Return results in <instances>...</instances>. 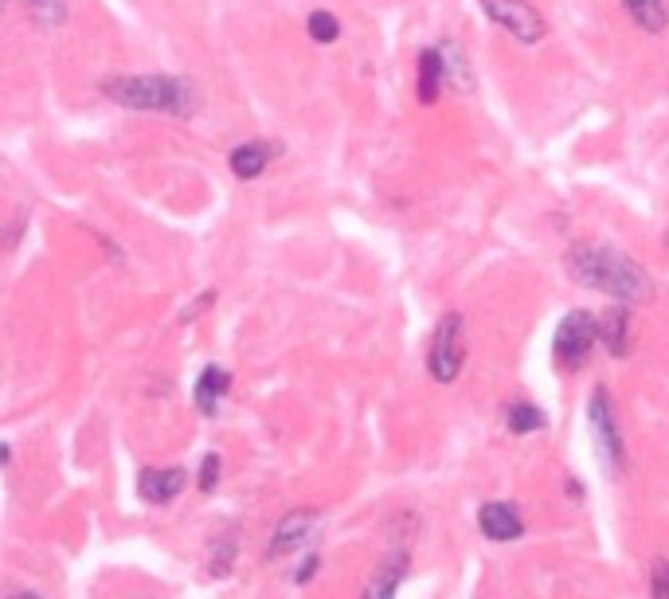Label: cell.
<instances>
[{
    "mask_svg": "<svg viewBox=\"0 0 669 599\" xmlns=\"http://www.w3.org/2000/svg\"><path fill=\"white\" fill-rule=\"evenodd\" d=\"M482 12L490 16L497 28H505L517 44H540L548 24L529 0H482Z\"/></svg>",
    "mask_w": 669,
    "mask_h": 599,
    "instance_id": "5",
    "label": "cell"
},
{
    "mask_svg": "<svg viewBox=\"0 0 669 599\" xmlns=\"http://www.w3.org/2000/svg\"><path fill=\"white\" fill-rule=\"evenodd\" d=\"M599 337H603V345H607L611 357H626L630 353V310L626 306H611L599 318Z\"/></svg>",
    "mask_w": 669,
    "mask_h": 599,
    "instance_id": "11",
    "label": "cell"
},
{
    "mask_svg": "<svg viewBox=\"0 0 669 599\" xmlns=\"http://www.w3.org/2000/svg\"><path fill=\"white\" fill-rule=\"evenodd\" d=\"M544 427V412L533 408V404H517V408H509V431H517V435H529V431H540Z\"/></svg>",
    "mask_w": 669,
    "mask_h": 599,
    "instance_id": "19",
    "label": "cell"
},
{
    "mask_svg": "<svg viewBox=\"0 0 669 599\" xmlns=\"http://www.w3.org/2000/svg\"><path fill=\"white\" fill-rule=\"evenodd\" d=\"M666 247H669V235H666Z\"/></svg>",
    "mask_w": 669,
    "mask_h": 599,
    "instance_id": "25",
    "label": "cell"
},
{
    "mask_svg": "<svg viewBox=\"0 0 669 599\" xmlns=\"http://www.w3.org/2000/svg\"><path fill=\"white\" fill-rule=\"evenodd\" d=\"M180 490H184V470H177V466L141 474V498L145 502H173Z\"/></svg>",
    "mask_w": 669,
    "mask_h": 599,
    "instance_id": "12",
    "label": "cell"
},
{
    "mask_svg": "<svg viewBox=\"0 0 669 599\" xmlns=\"http://www.w3.org/2000/svg\"><path fill=\"white\" fill-rule=\"evenodd\" d=\"M4 8H8V0H0V12H4Z\"/></svg>",
    "mask_w": 669,
    "mask_h": 599,
    "instance_id": "24",
    "label": "cell"
},
{
    "mask_svg": "<svg viewBox=\"0 0 669 599\" xmlns=\"http://www.w3.org/2000/svg\"><path fill=\"white\" fill-rule=\"evenodd\" d=\"M650 592H654V599H669V564H666V560H658V564H654Z\"/></svg>",
    "mask_w": 669,
    "mask_h": 599,
    "instance_id": "21",
    "label": "cell"
},
{
    "mask_svg": "<svg viewBox=\"0 0 669 599\" xmlns=\"http://www.w3.org/2000/svg\"><path fill=\"white\" fill-rule=\"evenodd\" d=\"M568 275L580 286L615 294L619 302H650L654 298V282L650 275L623 255L619 247H603V243H580L568 251Z\"/></svg>",
    "mask_w": 669,
    "mask_h": 599,
    "instance_id": "1",
    "label": "cell"
},
{
    "mask_svg": "<svg viewBox=\"0 0 669 599\" xmlns=\"http://www.w3.org/2000/svg\"><path fill=\"white\" fill-rule=\"evenodd\" d=\"M623 8L630 12V20L646 32H666L669 24V0H623Z\"/></svg>",
    "mask_w": 669,
    "mask_h": 599,
    "instance_id": "15",
    "label": "cell"
},
{
    "mask_svg": "<svg viewBox=\"0 0 669 599\" xmlns=\"http://www.w3.org/2000/svg\"><path fill=\"white\" fill-rule=\"evenodd\" d=\"M317 533V513L313 509H294L282 517V525L274 529V541H270V556H286L302 545H310V537Z\"/></svg>",
    "mask_w": 669,
    "mask_h": 599,
    "instance_id": "7",
    "label": "cell"
},
{
    "mask_svg": "<svg viewBox=\"0 0 669 599\" xmlns=\"http://www.w3.org/2000/svg\"><path fill=\"white\" fill-rule=\"evenodd\" d=\"M591 431H595V443H599V455H603V466H611L615 474L623 470V435H619V427H615V412H611V400H607V392H595L591 396Z\"/></svg>",
    "mask_w": 669,
    "mask_h": 599,
    "instance_id": "6",
    "label": "cell"
},
{
    "mask_svg": "<svg viewBox=\"0 0 669 599\" xmlns=\"http://www.w3.org/2000/svg\"><path fill=\"white\" fill-rule=\"evenodd\" d=\"M102 91L110 102L130 106V110H157V114H177V118H188L196 110L192 83L177 75H122V79H110Z\"/></svg>",
    "mask_w": 669,
    "mask_h": 599,
    "instance_id": "2",
    "label": "cell"
},
{
    "mask_svg": "<svg viewBox=\"0 0 669 599\" xmlns=\"http://www.w3.org/2000/svg\"><path fill=\"white\" fill-rule=\"evenodd\" d=\"M28 16L40 28H59L67 20V4L63 0H28Z\"/></svg>",
    "mask_w": 669,
    "mask_h": 599,
    "instance_id": "17",
    "label": "cell"
},
{
    "mask_svg": "<svg viewBox=\"0 0 669 599\" xmlns=\"http://www.w3.org/2000/svg\"><path fill=\"white\" fill-rule=\"evenodd\" d=\"M403 576H407V553H392L376 572H372V584L364 588L360 599H396Z\"/></svg>",
    "mask_w": 669,
    "mask_h": 599,
    "instance_id": "9",
    "label": "cell"
},
{
    "mask_svg": "<svg viewBox=\"0 0 669 599\" xmlns=\"http://www.w3.org/2000/svg\"><path fill=\"white\" fill-rule=\"evenodd\" d=\"M462 361H466V325H462V314H446L439 329H435V341H431V376L439 384H450L458 380L462 372Z\"/></svg>",
    "mask_w": 669,
    "mask_h": 599,
    "instance_id": "4",
    "label": "cell"
},
{
    "mask_svg": "<svg viewBox=\"0 0 669 599\" xmlns=\"http://www.w3.org/2000/svg\"><path fill=\"white\" fill-rule=\"evenodd\" d=\"M216 482H220V459L204 455V462H200V490H216Z\"/></svg>",
    "mask_w": 669,
    "mask_h": 599,
    "instance_id": "20",
    "label": "cell"
},
{
    "mask_svg": "<svg viewBox=\"0 0 669 599\" xmlns=\"http://www.w3.org/2000/svg\"><path fill=\"white\" fill-rule=\"evenodd\" d=\"M12 599H40V596H12Z\"/></svg>",
    "mask_w": 669,
    "mask_h": 599,
    "instance_id": "23",
    "label": "cell"
},
{
    "mask_svg": "<svg viewBox=\"0 0 669 599\" xmlns=\"http://www.w3.org/2000/svg\"><path fill=\"white\" fill-rule=\"evenodd\" d=\"M227 388H231V376L216 365H208V369L200 372V380H196V408L204 415H216L220 408V400L227 396Z\"/></svg>",
    "mask_w": 669,
    "mask_h": 599,
    "instance_id": "14",
    "label": "cell"
},
{
    "mask_svg": "<svg viewBox=\"0 0 669 599\" xmlns=\"http://www.w3.org/2000/svg\"><path fill=\"white\" fill-rule=\"evenodd\" d=\"M439 55H443V75H446V79H454L462 91H470L474 83H470V67H466V59H462V47L446 44Z\"/></svg>",
    "mask_w": 669,
    "mask_h": 599,
    "instance_id": "16",
    "label": "cell"
},
{
    "mask_svg": "<svg viewBox=\"0 0 669 599\" xmlns=\"http://www.w3.org/2000/svg\"><path fill=\"white\" fill-rule=\"evenodd\" d=\"M599 337V318L587 314V310H572L560 329H556V341H552V353H556V365L560 369H583L591 345Z\"/></svg>",
    "mask_w": 669,
    "mask_h": 599,
    "instance_id": "3",
    "label": "cell"
},
{
    "mask_svg": "<svg viewBox=\"0 0 669 599\" xmlns=\"http://www.w3.org/2000/svg\"><path fill=\"white\" fill-rule=\"evenodd\" d=\"M310 40L313 44H333L337 36H341V24H337V16L333 12H325V8H317V12H310Z\"/></svg>",
    "mask_w": 669,
    "mask_h": 599,
    "instance_id": "18",
    "label": "cell"
},
{
    "mask_svg": "<svg viewBox=\"0 0 669 599\" xmlns=\"http://www.w3.org/2000/svg\"><path fill=\"white\" fill-rule=\"evenodd\" d=\"M4 462H8V447H0V466H4Z\"/></svg>",
    "mask_w": 669,
    "mask_h": 599,
    "instance_id": "22",
    "label": "cell"
},
{
    "mask_svg": "<svg viewBox=\"0 0 669 599\" xmlns=\"http://www.w3.org/2000/svg\"><path fill=\"white\" fill-rule=\"evenodd\" d=\"M478 525H482V533H486L490 541H513V537H521V533H525L517 506H505V502H490V506H482V513H478Z\"/></svg>",
    "mask_w": 669,
    "mask_h": 599,
    "instance_id": "8",
    "label": "cell"
},
{
    "mask_svg": "<svg viewBox=\"0 0 669 599\" xmlns=\"http://www.w3.org/2000/svg\"><path fill=\"white\" fill-rule=\"evenodd\" d=\"M443 83H446L443 55H439V47H427V51L419 55V83H415L419 102H423V106H431V102L439 98V87H443Z\"/></svg>",
    "mask_w": 669,
    "mask_h": 599,
    "instance_id": "13",
    "label": "cell"
},
{
    "mask_svg": "<svg viewBox=\"0 0 669 599\" xmlns=\"http://www.w3.org/2000/svg\"><path fill=\"white\" fill-rule=\"evenodd\" d=\"M278 149L267 145V141H247V145H235L231 149V173L239 177V181H255L263 169L270 165V157H274Z\"/></svg>",
    "mask_w": 669,
    "mask_h": 599,
    "instance_id": "10",
    "label": "cell"
}]
</instances>
